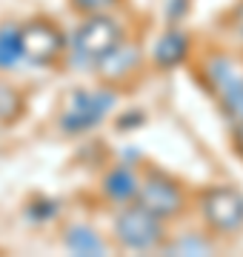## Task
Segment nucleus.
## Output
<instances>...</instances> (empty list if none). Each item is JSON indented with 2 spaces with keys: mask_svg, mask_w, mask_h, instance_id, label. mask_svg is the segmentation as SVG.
Listing matches in <instances>:
<instances>
[{
  "mask_svg": "<svg viewBox=\"0 0 243 257\" xmlns=\"http://www.w3.org/2000/svg\"><path fill=\"white\" fill-rule=\"evenodd\" d=\"M114 100H117V94H114L112 86L109 89H97V92L77 89L66 100V109L60 114V128L69 132V135H83L89 128L100 126L103 117L114 109Z\"/></svg>",
  "mask_w": 243,
  "mask_h": 257,
  "instance_id": "2",
  "label": "nucleus"
},
{
  "mask_svg": "<svg viewBox=\"0 0 243 257\" xmlns=\"http://www.w3.org/2000/svg\"><path fill=\"white\" fill-rule=\"evenodd\" d=\"M217 100H220V109H223L234 123H240L243 120V72L217 92Z\"/></svg>",
  "mask_w": 243,
  "mask_h": 257,
  "instance_id": "12",
  "label": "nucleus"
},
{
  "mask_svg": "<svg viewBox=\"0 0 243 257\" xmlns=\"http://www.w3.org/2000/svg\"><path fill=\"white\" fill-rule=\"evenodd\" d=\"M186 9H189V0H172V6H169V23L175 26V23L186 15Z\"/></svg>",
  "mask_w": 243,
  "mask_h": 257,
  "instance_id": "17",
  "label": "nucleus"
},
{
  "mask_svg": "<svg viewBox=\"0 0 243 257\" xmlns=\"http://www.w3.org/2000/svg\"><path fill=\"white\" fill-rule=\"evenodd\" d=\"M120 0H69L72 12L83 15V18H92V15H106L109 9H114Z\"/></svg>",
  "mask_w": 243,
  "mask_h": 257,
  "instance_id": "15",
  "label": "nucleus"
},
{
  "mask_svg": "<svg viewBox=\"0 0 243 257\" xmlns=\"http://www.w3.org/2000/svg\"><path fill=\"white\" fill-rule=\"evenodd\" d=\"M138 203L143 209H149L152 214H158L160 220H172L183 211L186 197H183V186L172 175L160 172V169H146L141 177Z\"/></svg>",
  "mask_w": 243,
  "mask_h": 257,
  "instance_id": "4",
  "label": "nucleus"
},
{
  "mask_svg": "<svg viewBox=\"0 0 243 257\" xmlns=\"http://www.w3.org/2000/svg\"><path fill=\"white\" fill-rule=\"evenodd\" d=\"M189 37L180 32L178 26H172L169 32H163L160 35V40L155 43V66L158 69H175V66H180L183 60L189 57Z\"/></svg>",
  "mask_w": 243,
  "mask_h": 257,
  "instance_id": "9",
  "label": "nucleus"
},
{
  "mask_svg": "<svg viewBox=\"0 0 243 257\" xmlns=\"http://www.w3.org/2000/svg\"><path fill=\"white\" fill-rule=\"evenodd\" d=\"M123 43V29L117 20H112L109 15H92L83 18V23L75 32V49L77 55L97 63L100 57H106L109 52Z\"/></svg>",
  "mask_w": 243,
  "mask_h": 257,
  "instance_id": "6",
  "label": "nucleus"
},
{
  "mask_svg": "<svg viewBox=\"0 0 243 257\" xmlns=\"http://www.w3.org/2000/svg\"><path fill=\"white\" fill-rule=\"evenodd\" d=\"M63 246L72 254H103L106 251V243L92 226H69L63 234Z\"/></svg>",
  "mask_w": 243,
  "mask_h": 257,
  "instance_id": "10",
  "label": "nucleus"
},
{
  "mask_svg": "<svg viewBox=\"0 0 243 257\" xmlns=\"http://www.w3.org/2000/svg\"><path fill=\"white\" fill-rule=\"evenodd\" d=\"M197 206L212 231L229 234L243 226V194L234 186H206L197 194Z\"/></svg>",
  "mask_w": 243,
  "mask_h": 257,
  "instance_id": "3",
  "label": "nucleus"
},
{
  "mask_svg": "<svg viewBox=\"0 0 243 257\" xmlns=\"http://www.w3.org/2000/svg\"><path fill=\"white\" fill-rule=\"evenodd\" d=\"M226 23H229V29H232V32H237V35L243 37V0L237 3V6H234L232 12H229Z\"/></svg>",
  "mask_w": 243,
  "mask_h": 257,
  "instance_id": "16",
  "label": "nucleus"
},
{
  "mask_svg": "<svg viewBox=\"0 0 243 257\" xmlns=\"http://www.w3.org/2000/svg\"><path fill=\"white\" fill-rule=\"evenodd\" d=\"M23 57V49H20V26H0V69H9Z\"/></svg>",
  "mask_w": 243,
  "mask_h": 257,
  "instance_id": "13",
  "label": "nucleus"
},
{
  "mask_svg": "<svg viewBox=\"0 0 243 257\" xmlns=\"http://www.w3.org/2000/svg\"><path fill=\"white\" fill-rule=\"evenodd\" d=\"M100 189H103V194H106V200L126 206V203L138 200V192H141V177H138V172L129 169V166H114V169H109V172L103 175Z\"/></svg>",
  "mask_w": 243,
  "mask_h": 257,
  "instance_id": "8",
  "label": "nucleus"
},
{
  "mask_svg": "<svg viewBox=\"0 0 243 257\" xmlns=\"http://www.w3.org/2000/svg\"><path fill=\"white\" fill-rule=\"evenodd\" d=\"M26 114V97L18 86L0 80V126H15Z\"/></svg>",
  "mask_w": 243,
  "mask_h": 257,
  "instance_id": "11",
  "label": "nucleus"
},
{
  "mask_svg": "<svg viewBox=\"0 0 243 257\" xmlns=\"http://www.w3.org/2000/svg\"><path fill=\"white\" fill-rule=\"evenodd\" d=\"M158 214H152L149 209H143L141 203H126L117 217H114L112 234L120 248H132V251H155V248L166 246V229Z\"/></svg>",
  "mask_w": 243,
  "mask_h": 257,
  "instance_id": "1",
  "label": "nucleus"
},
{
  "mask_svg": "<svg viewBox=\"0 0 243 257\" xmlns=\"http://www.w3.org/2000/svg\"><path fill=\"white\" fill-rule=\"evenodd\" d=\"M97 74H100L103 83H109V86H120L132 77V74L141 69V49L138 46H129V43H120V46L109 52L106 57H100L97 63H94Z\"/></svg>",
  "mask_w": 243,
  "mask_h": 257,
  "instance_id": "7",
  "label": "nucleus"
},
{
  "mask_svg": "<svg viewBox=\"0 0 243 257\" xmlns=\"http://www.w3.org/2000/svg\"><path fill=\"white\" fill-rule=\"evenodd\" d=\"M20 49L29 63L55 66L66 52V37L49 18H32L20 23Z\"/></svg>",
  "mask_w": 243,
  "mask_h": 257,
  "instance_id": "5",
  "label": "nucleus"
},
{
  "mask_svg": "<svg viewBox=\"0 0 243 257\" xmlns=\"http://www.w3.org/2000/svg\"><path fill=\"white\" fill-rule=\"evenodd\" d=\"M160 251H166V254H212V243L200 234H186L175 243H166Z\"/></svg>",
  "mask_w": 243,
  "mask_h": 257,
  "instance_id": "14",
  "label": "nucleus"
},
{
  "mask_svg": "<svg viewBox=\"0 0 243 257\" xmlns=\"http://www.w3.org/2000/svg\"><path fill=\"white\" fill-rule=\"evenodd\" d=\"M232 140H234V149H237V155L243 157V120H240V123H234Z\"/></svg>",
  "mask_w": 243,
  "mask_h": 257,
  "instance_id": "18",
  "label": "nucleus"
}]
</instances>
